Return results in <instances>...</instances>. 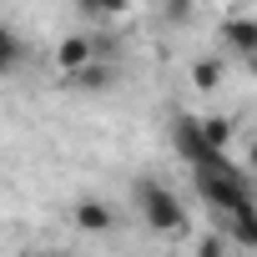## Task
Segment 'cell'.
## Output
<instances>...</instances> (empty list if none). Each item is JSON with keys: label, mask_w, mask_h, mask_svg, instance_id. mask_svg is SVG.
Wrapping results in <instances>:
<instances>
[{"label": "cell", "mask_w": 257, "mask_h": 257, "mask_svg": "<svg viewBox=\"0 0 257 257\" xmlns=\"http://www.w3.org/2000/svg\"><path fill=\"white\" fill-rule=\"evenodd\" d=\"M91 56H96V46H91V41H81V36H76V41H66V46L56 51V61H61V71H66V76L86 71V61H91Z\"/></svg>", "instance_id": "2"}, {"label": "cell", "mask_w": 257, "mask_h": 257, "mask_svg": "<svg viewBox=\"0 0 257 257\" xmlns=\"http://www.w3.org/2000/svg\"><path fill=\"white\" fill-rule=\"evenodd\" d=\"M137 207H142V217H147L157 232H177V227H182L177 197H172L167 187H157V182H137Z\"/></svg>", "instance_id": "1"}, {"label": "cell", "mask_w": 257, "mask_h": 257, "mask_svg": "<svg viewBox=\"0 0 257 257\" xmlns=\"http://www.w3.org/2000/svg\"><path fill=\"white\" fill-rule=\"evenodd\" d=\"M21 56H26V46H21V36H16L11 26H0V76H11V71L21 66Z\"/></svg>", "instance_id": "3"}, {"label": "cell", "mask_w": 257, "mask_h": 257, "mask_svg": "<svg viewBox=\"0 0 257 257\" xmlns=\"http://www.w3.org/2000/svg\"><path fill=\"white\" fill-rule=\"evenodd\" d=\"M76 222H81L86 232H106V227H111V212L96 207V202H81V207H76Z\"/></svg>", "instance_id": "4"}, {"label": "cell", "mask_w": 257, "mask_h": 257, "mask_svg": "<svg viewBox=\"0 0 257 257\" xmlns=\"http://www.w3.org/2000/svg\"><path fill=\"white\" fill-rule=\"evenodd\" d=\"M66 257H76V252H66Z\"/></svg>", "instance_id": "5"}]
</instances>
